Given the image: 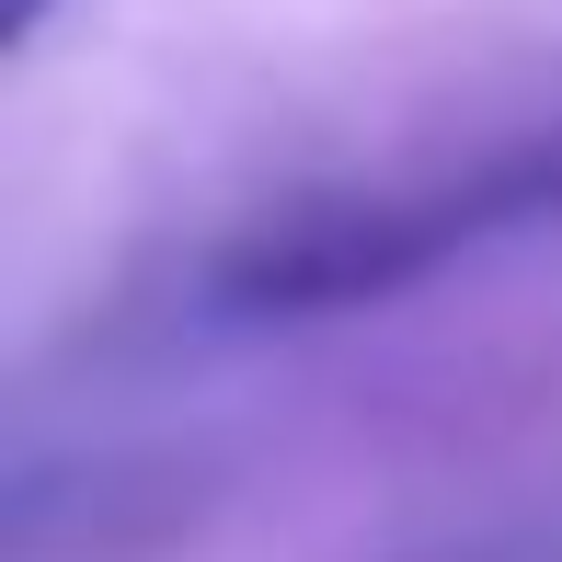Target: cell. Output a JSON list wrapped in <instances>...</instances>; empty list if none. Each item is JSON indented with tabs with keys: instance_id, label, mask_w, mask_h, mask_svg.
<instances>
[{
	"instance_id": "2",
	"label": "cell",
	"mask_w": 562,
	"mask_h": 562,
	"mask_svg": "<svg viewBox=\"0 0 562 562\" xmlns=\"http://www.w3.org/2000/svg\"><path fill=\"white\" fill-rule=\"evenodd\" d=\"M46 23H58V0H0V58H23Z\"/></svg>"
},
{
	"instance_id": "1",
	"label": "cell",
	"mask_w": 562,
	"mask_h": 562,
	"mask_svg": "<svg viewBox=\"0 0 562 562\" xmlns=\"http://www.w3.org/2000/svg\"><path fill=\"white\" fill-rule=\"evenodd\" d=\"M540 218H562V126L459 149V161H425V172H391V184L299 195V207L252 218L241 241H218L207 299L229 322H334V311L425 288L459 252L505 241V229H540Z\"/></svg>"
}]
</instances>
